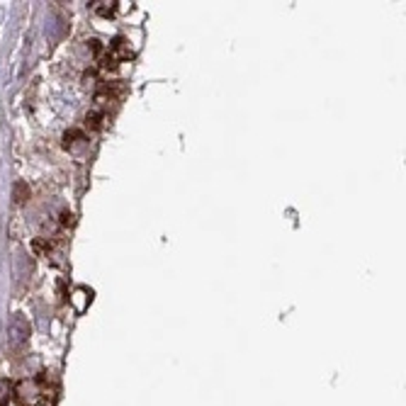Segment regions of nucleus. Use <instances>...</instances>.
I'll return each instance as SVG.
<instances>
[{"instance_id":"6e6552de","label":"nucleus","mask_w":406,"mask_h":406,"mask_svg":"<svg viewBox=\"0 0 406 406\" xmlns=\"http://www.w3.org/2000/svg\"><path fill=\"white\" fill-rule=\"evenodd\" d=\"M93 10L98 15H102V17H112L114 10H117V3H114V0H110V3H107V0H102V3H95L93 5Z\"/></svg>"},{"instance_id":"423d86ee","label":"nucleus","mask_w":406,"mask_h":406,"mask_svg":"<svg viewBox=\"0 0 406 406\" xmlns=\"http://www.w3.org/2000/svg\"><path fill=\"white\" fill-rule=\"evenodd\" d=\"M81 141H85V134L81 129H71V131H66V134H64V148H68V151H71V148H76Z\"/></svg>"},{"instance_id":"9d476101","label":"nucleus","mask_w":406,"mask_h":406,"mask_svg":"<svg viewBox=\"0 0 406 406\" xmlns=\"http://www.w3.org/2000/svg\"><path fill=\"white\" fill-rule=\"evenodd\" d=\"M88 49L93 51L95 56H102V51H105V49H102V44L98 42V39H90V42H88Z\"/></svg>"},{"instance_id":"20e7f679","label":"nucleus","mask_w":406,"mask_h":406,"mask_svg":"<svg viewBox=\"0 0 406 406\" xmlns=\"http://www.w3.org/2000/svg\"><path fill=\"white\" fill-rule=\"evenodd\" d=\"M13 199H15V204H25L27 199H30V185H27L25 180H17L15 182V187H13Z\"/></svg>"},{"instance_id":"f257e3e1","label":"nucleus","mask_w":406,"mask_h":406,"mask_svg":"<svg viewBox=\"0 0 406 406\" xmlns=\"http://www.w3.org/2000/svg\"><path fill=\"white\" fill-rule=\"evenodd\" d=\"M8 334H10V346L13 348L25 346L27 339L32 336V326H30V322H27V317H22V314H13Z\"/></svg>"},{"instance_id":"7ed1b4c3","label":"nucleus","mask_w":406,"mask_h":406,"mask_svg":"<svg viewBox=\"0 0 406 406\" xmlns=\"http://www.w3.org/2000/svg\"><path fill=\"white\" fill-rule=\"evenodd\" d=\"M107 54L112 56L114 61H127V59H131V49H129V44H127V39H122V37H117L114 39V42L110 44V51H107Z\"/></svg>"},{"instance_id":"f03ea898","label":"nucleus","mask_w":406,"mask_h":406,"mask_svg":"<svg viewBox=\"0 0 406 406\" xmlns=\"http://www.w3.org/2000/svg\"><path fill=\"white\" fill-rule=\"evenodd\" d=\"M13 397L20 404H32V402H37V399L42 397V392H39V385L34 380H22V382H17V385H15Z\"/></svg>"},{"instance_id":"39448f33","label":"nucleus","mask_w":406,"mask_h":406,"mask_svg":"<svg viewBox=\"0 0 406 406\" xmlns=\"http://www.w3.org/2000/svg\"><path fill=\"white\" fill-rule=\"evenodd\" d=\"M102 122H105V112L98 110V107L85 114V124H88V129L98 131V129H102Z\"/></svg>"},{"instance_id":"1a4fd4ad","label":"nucleus","mask_w":406,"mask_h":406,"mask_svg":"<svg viewBox=\"0 0 406 406\" xmlns=\"http://www.w3.org/2000/svg\"><path fill=\"white\" fill-rule=\"evenodd\" d=\"M76 224V214L73 212H61V226H73Z\"/></svg>"},{"instance_id":"0eeeda50","label":"nucleus","mask_w":406,"mask_h":406,"mask_svg":"<svg viewBox=\"0 0 406 406\" xmlns=\"http://www.w3.org/2000/svg\"><path fill=\"white\" fill-rule=\"evenodd\" d=\"M13 382L10 380H0V406H8L13 402Z\"/></svg>"},{"instance_id":"9b49d317","label":"nucleus","mask_w":406,"mask_h":406,"mask_svg":"<svg viewBox=\"0 0 406 406\" xmlns=\"http://www.w3.org/2000/svg\"><path fill=\"white\" fill-rule=\"evenodd\" d=\"M42 406H54V404H51V402H44Z\"/></svg>"}]
</instances>
